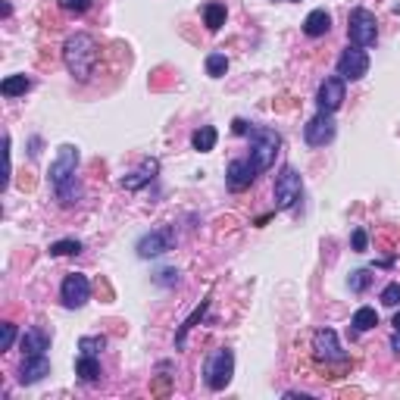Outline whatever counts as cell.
<instances>
[{
    "instance_id": "cell-16",
    "label": "cell",
    "mask_w": 400,
    "mask_h": 400,
    "mask_svg": "<svg viewBox=\"0 0 400 400\" xmlns=\"http://www.w3.org/2000/svg\"><path fill=\"white\" fill-rule=\"evenodd\" d=\"M50 351V334L44 329H28L23 334V353L25 356H38Z\"/></svg>"
},
{
    "instance_id": "cell-33",
    "label": "cell",
    "mask_w": 400,
    "mask_h": 400,
    "mask_svg": "<svg viewBox=\"0 0 400 400\" xmlns=\"http://www.w3.org/2000/svg\"><path fill=\"white\" fill-rule=\"evenodd\" d=\"M351 241H353V250L363 253V250H366V244H369V238H366V231H363V229H356L351 235Z\"/></svg>"
},
{
    "instance_id": "cell-29",
    "label": "cell",
    "mask_w": 400,
    "mask_h": 400,
    "mask_svg": "<svg viewBox=\"0 0 400 400\" xmlns=\"http://www.w3.org/2000/svg\"><path fill=\"white\" fill-rule=\"evenodd\" d=\"M347 285H351V291H356V294H360V291H366L369 288V272H366V269H356V272H351Z\"/></svg>"
},
{
    "instance_id": "cell-14",
    "label": "cell",
    "mask_w": 400,
    "mask_h": 400,
    "mask_svg": "<svg viewBox=\"0 0 400 400\" xmlns=\"http://www.w3.org/2000/svg\"><path fill=\"white\" fill-rule=\"evenodd\" d=\"M44 375H50V360H47V353L25 356L23 366H19V384H38Z\"/></svg>"
},
{
    "instance_id": "cell-23",
    "label": "cell",
    "mask_w": 400,
    "mask_h": 400,
    "mask_svg": "<svg viewBox=\"0 0 400 400\" xmlns=\"http://www.w3.org/2000/svg\"><path fill=\"white\" fill-rule=\"evenodd\" d=\"M72 253H82V241L78 238H63V241L50 244V257H72Z\"/></svg>"
},
{
    "instance_id": "cell-8",
    "label": "cell",
    "mask_w": 400,
    "mask_h": 400,
    "mask_svg": "<svg viewBox=\"0 0 400 400\" xmlns=\"http://www.w3.org/2000/svg\"><path fill=\"white\" fill-rule=\"evenodd\" d=\"M172 244H176V231H172V225H163V229H154L138 238L135 250L141 260H150V257H163L166 250H172Z\"/></svg>"
},
{
    "instance_id": "cell-18",
    "label": "cell",
    "mask_w": 400,
    "mask_h": 400,
    "mask_svg": "<svg viewBox=\"0 0 400 400\" xmlns=\"http://www.w3.org/2000/svg\"><path fill=\"white\" fill-rule=\"evenodd\" d=\"M75 375L82 378L85 384L100 382V360L97 356H91V353H82L78 356V363H75Z\"/></svg>"
},
{
    "instance_id": "cell-13",
    "label": "cell",
    "mask_w": 400,
    "mask_h": 400,
    "mask_svg": "<svg viewBox=\"0 0 400 400\" xmlns=\"http://www.w3.org/2000/svg\"><path fill=\"white\" fill-rule=\"evenodd\" d=\"M253 178H257V166H253L250 159H231L229 163L225 181H229L231 191H244V188H250Z\"/></svg>"
},
{
    "instance_id": "cell-11",
    "label": "cell",
    "mask_w": 400,
    "mask_h": 400,
    "mask_svg": "<svg viewBox=\"0 0 400 400\" xmlns=\"http://www.w3.org/2000/svg\"><path fill=\"white\" fill-rule=\"evenodd\" d=\"M334 119H332V113H325V110H319L313 119L307 122V128H303V138H307V144L310 147H325V144L334 138Z\"/></svg>"
},
{
    "instance_id": "cell-12",
    "label": "cell",
    "mask_w": 400,
    "mask_h": 400,
    "mask_svg": "<svg viewBox=\"0 0 400 400\" xmlns=\"http://www.w3.org/2000/svg\"><path fill=\"white\" fill-rule=\"evenodd\" d=\"M344 97H347V88H344V78L341 75H329L322 85H319V94H316V104H319V110H325V113H334L341 104H344Z\"/></svg>"
},
{
    "instance_id": "cell-27",
    "label": "cell",
    "mask_w": 400,
    "mask_h": 400,
    "mask_svg": "<svg viewBox=\"0 0 400 400\" xmlns=\"http://www.w3.org/2000/svg\"><path fill=\"white\" fill-rule=\"evenodd\" d=\"M150 394L154 397H169L172 394V378L169 375H157L154 382H150Z\"/></svg>"
},
{
    "instance_id": "cell-25",
    "label": "cell",
    "mask_w": 400,
    "mask_h": 400,
    "mask_svg": "<svg viewBox=\"0 0 400 400\" xmlns=\"http://www.w3.org/2000/svg\"><path fill=\"white\" fill-rule=\"evenodd\" d=\"M107 347V338L104 334H85L82 341H78V351L82 353H91V356H97L100 351Z\"/></svg>"
},
{
    "instance_id": "cell-28",
    "label": "cell",
    "mask_w": 400,
    "mask_h": 400,
    "mask_svg": "<svg viewBox=\"0 0 400 400\" xmlns=\"http://www.w3.org/2000/svg\"><path fill=\"white\" fill-rule=\"evenodd\" d=\"M382 303H384V307H400V281H391V285H384Z\"/></svg>"
},
{
    "instance_id": "cell-32",
    "label": "cell",
    "mask_w": 400,
    "mask_h": 400,
    "mask_svg": "<svg viewBox=\"0 0 400 400\" xmlns=\"http://www.w3.org/2000/svg\"><path fill=\"white\" fill-rule=\"evenodd\" d=\"M157 281H159V285H166V288L178 285V269H163V272L157 275Z\"/></svg>"
},
{
    "instance_id": "cell-19",
    "label": "cell",
    "mask_w": 400,
    "mask_h": 400,
    "mask_svg": "<svg viewBox=\"0 0 400 400\" xmlns=\"http://www.w3.org/2000/svg\"><path fill=\"white\" fill-rule=\"evenodd\" d=\"M28 88H32V78L28 75H6L4 85H0V94H4V97H19V94H25Z\"/></svg>"
},
{
    "instance_id": "cell-31",
    "label": "cell",
    "mask_w": 400,
    "mask_h": 400,
    "mask_svg": "<svg viewBox=\"0 0 400 400\" xmlns=\"http://www.w3.org/2000/svg\"><path fill=\"white\" fill-rule=\"evenodd\" d=\"M56 4L66 13H88L91 10V0H56Z\"/></svg>"
},
{
    "instance_id": "cell-3",
    "label": "cell",
    "mask_w": 400,
    "mask_h": 400,
    "mask_svg": "<svg viewBox=\"0 0 400 400\" xmlns=\"http://www.w3.org/2000/svg\"><path fill=\"white\" fill-rule=\"evenodd\" d=\"M281 147V135L269 126H253L250 128V163L257 166V172H266L275 163V154Z\"/></svg>"
},
{
    "instance_id": "cell-34",
    "label": "cell",
    "mask_w": 400,
    "mask_h": 400,
    "mask_svg": "<svg viewBox=\"0 0 400 400\" xmlns=\"http://www.w3.org/2000/svg\"><path fill=\"white\" fill-rule=\"evenodd\" d=\"M231 132H235V135H250V126H247L244 119H235V122H231Z\"/></svg>"
},
{
    "instance_id": "cell-21",
    "label": "cell",
    "mask_w": 400,
    "mask_h": 400,
    "mask_svg": "<svg viewBox=\"0 0 400 400\" xmlns=\"http://www.w3.org/2000/svg\"><path fill=\"white\" fill-rule=\"evenodd\" d=\"M225 4H207L203 6V23H207L210 32H219V28L225 25Z\"/></svg>"
},
{
    "instance_id": "cell-26",
    "label": "cell",
    "mask_w": 400,
    "mask_h": 400,
    "mask_svg": "<svg viewBox=\"0 0 400 400\" xmlns=\"http://www.w3.org/2000/svg\"><path fill=\"white\" fill-rule=\"evenodd\" d=\"M203 313H207V301H203V303H200V307H198V310H194V313H191V319H188V322H185V325H181V332L176 334V347H181V344H185V334H188V332H191V329H194V325H198V319L203 316Z\"/></svg>"
},
{
    "instance_id": "cell-5",
    "label": "cell",
    "mask_w": 400,
    "mask_h": 400,
    "mask_svg": "<svg viewBox=\"0 0 400 400\" xmlns=\"http://www.w3.org/2000/svg\"><path fill=\"white\" fill-rule=\"evenodd\" d=\"M231 375H235V353L229 347H219V351H213L207 356V363H203V382H207L210 391H222L231 382Z\"/></svg>"
},
{
    "instance_id": "cell-1",
    "label": "cell",
    "mask_w": 400,
    "mask_h": 400,
    "mask_svg": "<svg viewBox=\"0 0 400 400\" xmlns=\"http://www.w3.org/2000/svg\"><path fill=\"white\" fill-rule=\"evenodd\" d=\"M75 169H78V147L63 144L56 159L50 163V188H54L60 207H75L82 200V185L75 178Z\"/></svg>"
},
{
    "instance_id": "cell-15",
    "label": "cell",
    "mask_w": 400,
    "mask_h": 400,
    "mask_svg": "<svg viewBox=\"0 0 400 400\" xmlns=\"http://www.w3.org/2000/svg\"><path fill=\"white\" fill-rule=\"evenodd\" d=\"M157 172H159V163H157V159H144V163L138 166V169L132 172V176H126V178H122V188H126V191H138V188H141V185H147V181H154Z\"/></svg>"
},
{
    "instance_id": "cell-2",
    "label": "cell",
    "mask_w": 400,
    "mask_h": 400,
    "mask_svg": "<svg viewBox=\"0 0 400 400\" xmlns=\"http://www.w3.org/2000/svg\"><path fill=\"white\" fill-rule=\"evenodd\" d=\"M63 60H66V69L78 82H88L100 63V44L94 41V35L78 32L72 38H66V44H63Z\"/></svg>"
},
{
    "instance_id": "cell-4",
    "label": "cell",
    "mask_w": 400,
    "mask_h": 400,
    "mask_svg": "<svg viewBox=\"0 0 400 400\" xmlns=\"http://www.w3.org/2000/svg\"><path fill=\"white\" fill-rule=\"evenodd\" d=\"M313 360L319 363V366H351V360H347L344 347H341L338 341V332L334 329H316L313 332Z\"/></svg>"
},
{
    "instance_id": "cell-9",
    "label": "cell",
    "mask_w": 400,
    "mask_h": 400,
    "mask_svg": "<svg viewBox=\"0 0 400 400\" xmlns=\"http://www.w3.org/2000/svg\"><path fill=\"white\" fill-rule=\"evenodd\" d=\"M60 301H63V307H66V310L85 307V303L91 301V281H88V275L69 272L66 279H63V285H60Z\"/></svg>"
},
{
    "instance_id": "cell-22",
    "label": "cell",
    "mask_w": 400,
    "mask_h": 400,
    "mask_svg": "<svg viewBox=\"0 0 400 400\" xmlns=\"http://www.w3.org/2000/svg\"><path fill=\"white\" fill-rule=\"evenodd\" d=\"M378 325V313L372 307H360L353 313V329L356 332H369V329H375Z\"/></svg>"
},
{
    "instance_id": "cell-24",
    "label": "cell",
    "mask_w": 400,
    "mask_h": 400,
    "mask_svg": "<svg viewBox=\"0 0 400 400\" xmlns=\"http://www.w3.org/2000/svg\"><path fill=\"white\" fill-rule=\"evenodd\" d=\"M229 72V56L225 54H210L207 56V75L210 78H222Z\"/></svg>"
},
{
    "instance_id": "cell-10",
    "label": "cell",
    "mask_w": 400,
    "mask_h": 400,
    "mask_svg": "<svg viewBox=\"0 0 400 400\" xmlns=\"http://www.w3.org/2000/svg\"><path fill=\"white\" fill-rule=\"evenodd\" d=\"M366 72H369V56L363 47H347L344 54L338 56V75L344 78V82H360Z\"/></svg>"
},
{
    "instance_id": "cell-35",
    "label": "cell",
    "mask_w": 400,
    "mask_h": 400,
    "mask_svg": "<svg viewBox=\"0 0 400 400\" xmlns=\"http://www.w3.org/2000/svg\"><path fill=\"white\" fill-rule=\"evenodd\" d=\"M391 351L400 356V332H397V329H394V338H391Z\"/></svg>"
},
{
    "instance_id": "cell-30",
    "label": "cell",
    "mask_w": 400,
    "mask_h": 400,
    "mask_svg": "<svg viewBox=\"0 0 400 400\" xmlns=\"http://www.w3.org/2000/svg\"><path fill=\"white\" fill-rule=\"evenodd\" d=\"M13 341H16V325L4 322V325H0V351H10Z\"/></svg>"
},
{
    "instance_id": "cell-7",
    "label": "cell",
    "mask_w": 400,
    "mask_h": 400,
    "mask_svg": "<svg viewBox=\"0 0 400 400\" xmlns=\"http://www.w3.org/2000/svg\"><path fill=\"white\" fill-rule=\"evenodd\" d=\"M301 194H303V181L297 176L294 166H285L275 178V207L279 210H294L301 203Z\"/></svg>"
},
{
    "instance_id": "cell-6",
    "label": "cell",
    "mask_w": 400,
    "mask_h": 400,
    "mask_svg": "<svg viewBox=\"0 0 400 400\" xmlns=\"http://www.w3.org/2000/svg\"><path fill=\"white\" fill-rule=\"evenodd\" d=\"M347 38H351L353 47H372L378 41V19L372 10L366 6H356L347 16Z\"/></svg>"
},
{
    "instance_id": "cell-36",
    "label": "cell",
    "mask_w": 400,
    "mask_h": 400,
    "mask_svg": "<svg viewBox=\"0 0 400 400\" xmlns=\"http://www.w3.org/2000/svg\"><path fill=\"white\" fill-rule=\"evenodd\" d=\"M394 329L400 332V313H394Z\"/></svg>"
},
{
    "instance_id": "cell-20",
    "label": "cell",
    "mask_w": 400,
    "mask_h": 400,
    "mask_svg": "<svg viewBox=\"0 0 400 400\" xmlns=\"http://www.w3.org/2000/svg\"><path fill=\"white\" fill-rule=\"evenodd\" d=\"M216 128L213 126H200L198 132L191 135V144H194V150H200V154H207V150H213L216 147Z\"/></svg>"
},
{
    "instance_id": "cell-17",
    "label": "cell",
    "mask_w": 400,
    "mask_h": 400,
    "mask_svg": "<svg viewBox=\"0 0 400 400\" xmlns=\"http://www.w3.org/2000/svg\"><path fill=\"white\" fill-rule=\"evenodd\" d=\"M329 28H332L329 10H313L303 19V35H310V38H322V35H329Z\"/></svg>"
}]
</instances>
